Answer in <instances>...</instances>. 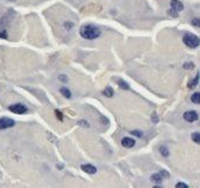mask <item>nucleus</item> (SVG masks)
Segmentation results:
<instances>
[{"mask_svg":"<svg viewBox=\"0 0 200 188\" xmlns=\"http://www.w3.org/2000/svg\"><path fill=\"white\" fill-rule=\"evenodd\" d=\"M81 171H84L87 174H95L97 173V168L94 166H92V165H90V163L81 165Z\"/></svg>","mask_w":200,"mask_h":188,"instance_id":"7","label":"nucleus"},{"mask_svg":"<svg viewBox=\"0 0 200 188\" xmlns=\"http://www.w3.org/2000/svg\"><path fill=\"white\" fill-rule=\"evenodd\" d=\"M160 175H161V176H165V177H168V176H170V174H168L166 171H164V169L160 172Z\"/></svg>","mask_w":200,"mask_h":188,"instance_id":"25","label":"nucleus"},{"mask_svg":"<svg viewBox=\"0 0 200 188\" xmlns=\"http://www.w3.org/2000/svg\"><path fill=\"white\" fill-rule=\"evenodd\" d=\"M79 123H80V125H82V126H86V127H88V123H87V122H85V121H80Z\"/></svg>","mask_w":200,"mask_h":188,"instance_id":"26","label":"nucleus"},{"mask_svg":"<svg viewBox=\"0 0 200 188\" xmlns=\"http://www.w3.org/2000/svg\"><path fill=\"white\" fill-rule=\"evenodd\" d=\"M192 140H193V142H195V144H199L200 142V134L198 132H195V133L192 134Z\"/></svg>","mask_w":200,"mask_h":188,"instance_id":"16","label":"nucleus"},{"mask_svg":"<svg viewBox=\"0 0 200 188\" xmlns=\"http://www.w3.org/2000/svg\"><path fill=\"white\" fill-rule=\"evenodd\" d=\"M191 100H192V102H194V104H199V101H200L199 92H195V93L193 94V95L191 96Z\"/></svg>","mask_w":200,"mask_h":188,"instance_id":"15","label":"nucleus"},{"mask_svg":"<svg viewBox=\"0 0 200 188\" xmlns=\"http://www.w3.org/2000/svg\"><path fill=\"white\" fill-rule=\"evenodd\" d=\"M192 24L194 25V26H199V19H197V18H194L193 20H192Z\"/></svg>","mask_w":200,"mask_h":188,"instance_id":"24","label":"nucleus"},{"mask_svg":"<svg viewBox=\"0 0 200 188\" xmlns=\"http://www.w3.org/2000/svg\"><path fill=\"white\" fill-rule=\"evenodd\" d=\"M0 38H2V39H7V33H6L5 29H4L2 32H0Z\"/></svg>","mask_w":200,"mask_h":188,"instance_id":"22","label":"nucleus"},{"mask_svg":"<svg viewBox=\"0 0 200 188\" xmlns=\"http://www.w3.org/2000/svg\"><path fill=\"white\" fill-rule=\"evenodd\" d=\"M79 33L84 39H87V40H94V39L99 38L100 34H101L100 29L98 27L93 26V25H84V26H81Z\"/></svg>","mask_w":200,"mask_h":188,"instance_id":"1","label":"nucleus"},{"mask_svg":"<svg viewBox=\"0 0 200 188\" xmlns=\"http://www.w3.org/2000/svg\"><path fill=\"white\" fill-rule=\"evenodd\" d=\"M183 42L186 45L187 47H189V48H197V47L199 46L200 40L195 34H193V33H187V34H185V35L183 37Z\"/></svg>","mask_w":200,"mask_h":188,"instance_id":"2","label":"nucleus"},{"mask_svg":"<svg viewBox=\"0 0 200 188\" xmlns=\"http://www.w3.org/2000/svg\"><path fill=\"white\" fill-rule=\"evenodd\" d=\"M8 109L14 113V114H24V113H26L27 112V107L25 105H23V104H14V105H11Z\"/></svg>","mask_w":200,"mask_h":188,"instance_id":"3","label":"nucleus"},{"mask_svg":"<svg viewBox=\"0 0 200 188\" xmlns=\"http://www.w3.org/2000/svg\"><path fill=\"white\" fill-rule=\"evenodd\" d=\"M55 114H57V118H58L59 120L63 121V114H61V112H60V111H55Z\"/></svg>","mask_w":200,"mask_h":188,"instance_id":"20","label":"nucleus"},{"mask_svg":"<svg viewBox=\"0 0 200 188\" xmlns=\"http://www.w3.org/2000/svg\"><path fill=\"white\" fill-rule=\"evenodd\" d=\"M131 134L135 135V136H138V138H141V136H143V132H141V131H132Z\"/></svg>","mask_w":200,"mask_h":188,"instance_id":"18","label":"nucleus"},{"mask_svg":"<svg viewBox=\"0 0 200 188\" xmlns=\"http://www.w3.org/2000/svg\"><path fill=\"white\" fill-rule=\"evenodd\" d=\"M59 80L60 81H63V82H67V77L66 75H64V74H61V75H59Z\"/></svg>","mask_w":200,"mask_h":188,"instance_id":"21","label":"nucleus"},{"mask_svg":"<svg viewBox=\"0 0 200 188\" xmlns=\"http://www.w3.org/2000/svg\"><path fill=\"white\" fill-rule=\"evenodd\" d=\"M171 8L179 13V12H181L184 10V4L181 1H179V0H171Z\"/></svg>","mask_w":200,"mask_h":188,"instance_id":"6","label":"nucleus"},{"mask_svg":"<svg viewBox=\"0 0 200 188\" xmlns=\"http://www.w3.org/2000/svg\"><path fill=\"white\" fill-rule=\"evenodd\" d=\"M14 120L10 118H0V129H6V128H11L14 126Z\"/></svg>","mask_w":200,"mask_h":188,"instance_id":"5","label":"nucleus"},{"mask_svg":"<svg viewBox=\"0 0 200 188\" xmlns=\"http://www.w3.org/2000/svg\"><path fill=\"white\" fill-rule=\"evenodd\" d=\"M159 150H160V153H161L162 156H165V158L170 156V150H168V148L166 147V146H160Z\"/></svg>","mask_w":200,"mask_h":188,"instance_id":"13","label":"nucleus"},{"mask_svg":"<svg viewBox=\"0 0 200 188\" xmlns=\"http://www.w3.org/2000/svg\"><path fill=\"white\" fill-rule=\"evenodd\" d=\"M151 180L153 182H155V183H161L162 182V176L160 175V173H155V174H152Z\"/></svg>","mask_w":200,"mask_h":188,"instance_id":"9","label":"nucleus"},{"mask_svg":"<svg viewBox=\"0 0 200 188\" xmlns=\"http://www.w3.org/2000/svg\"><path fill=\"white\" fill-rule=\"evenodd\" d=\"M199 78H200V73L198 72V74L195 75V78L191 81V82H188V87H189V88H194V87L198 85V82H199Z\"/></svg>","mask_w":200,"mask_h":188,"instance_id":"11","label":"nucleus"},{"mask_svg":"<svg viewBox=\"0 0 200 188\" xmlns=\"http://www.w3.org/2000/svg\"><path fill=\"white\" fill-rule=\"evenodd\" d=\"M168 14H170V15H172V17H178V12H177V11H174V10H172V8L168 11Z\"/></svg>","mask_w":200,"mask_h":188,"instance_id":"23","label":"nucleus"},{"mask_svg":"<svg viewBox=\"0 0 200 188\" xmlns=\"http://www.w3.org/2000/svg\"><path fill=\"white\" fill-rule=\"evenodd\" d=\"M193 67H194V64H192V62H185L184 64V68H186V69H192Z\"/></svg>","mask_w":200,"mask_h":188,"instance_id":"17","label":"nucleus"},{"mask_svg":"<svg viewBox=\"0 0 200 188\" xmlns=\"http://www.w3.org/2000/svg\"><path fill=\"white\" fill-rule=\"evenodd\" d=\"M103 95H105L107 98H112L114 95V91L112 87H106L104 91H103Z\"/></svg>","mask_w":200,"mask_h":188,"instance_id":"10","label":"nucleus"},{"mask_svg":"<svg viewBox=\"0 0 200 188\" xmlns=\"http://www.w3.org/2000/svg\"><path fill=\"white\" fill-rule=\"evenodd\" d=\"M121 145L125 148H132L135 145V141H134L133 139H131V138H124L121 140Z\"/></svg>","mask_w":200,"mask_h":188,"instance_id":"8","label":"nucleus"},{"mask_svg":"<svg viewBox=\"0 0 200 188\" xmlns=\"http://www.w3.org/2000/svg\"><path fill=\"white\" fill-rule=\"evenodd\" d=\"M118 85H119V87L120 88H122V89H130V85L126 82V81H124V80H119L118 81Z\"/></svg>","mask_w":200,"mask_h":188,"instance_id":"14","label":"nucleus"},{"mask_svg":"<svg viewBox=\"0 0 200 188\" xmlns=\"http://www.w3.org/2000/svg\"><path fill=\"white\" fill-rule=\"evenodd\" d=\"M60 93L63 94L65 98H67V99H69L71 96H72V93H71V91L67 88V87H61L60 88Z\"/></svg>","mask_w":200,"mask_h":188,"instance_id":"12","label":"nucleus"},{"mask_svg":"<svg viewBox=\"0 0 200 188\" xmlns=\"http://www.w3.org/2000/svg\"><path fill=\"white\" fill-rule=\"evenodd\" d=\"M198 118H199V115L195 111H187L184 113V119L187 122H194L198 120Z\"/></svg>","mask_w":200,"mask_h":188,"instance_id":"4","label":"nucleus"},{"mask_svg":"<svg viewBox=\"0 0 200 188\" xmlns=\"http://www.w3.org/2000/svg\"><path fill=\"white\" fill-rule=\"evenodd\" d=\"M175 187L177 188H188L186 183H184V182H178L177 185H175Z\"/></svg>","mask_w":200,"mask_h":188,"instance_id":"19","label":"nucleus"},{"mask_svg":"<svg viewBox=\"0 0 200 188\" xmlns=\"http://www.w3.org/2000/svg\"><path fill=\"white\" fill-rule=\"evenodd\" d=\"M153 117H154V118H153V121H154V122H158V118H157V117H155V114H154V115H153Z\"/></svg>","mask_w":200,"mask_h":188,"instance_id":"27","label":"nucleus"}]
</instances>
